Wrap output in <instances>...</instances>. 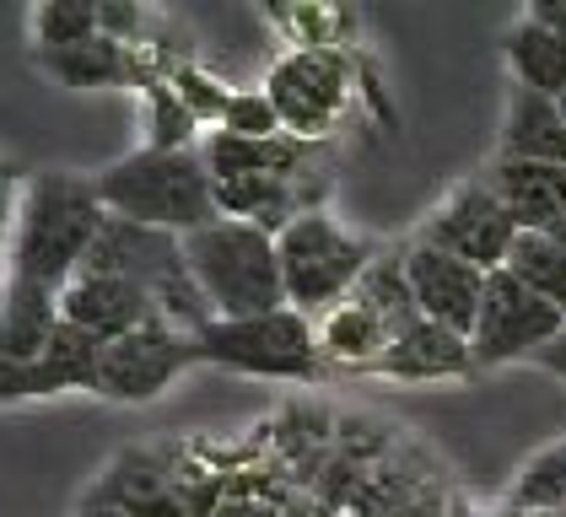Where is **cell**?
<instances>
[{"label":"cell","instance_id":"cell-1","mask_svg":"<svg viewBox=\"0 0 566 517\" xmlns=\"http://www.w3.org/2000/svg\"><path fill=\"white\" fill-rule=\"evenodd\" d=\"M103 221H108V211H103L92 178H82V172H33L28 189H22L6 275L65 292L82 275Z\"/></svg>","mask_w":566,"mask_h":517},{"label":"cell","instance_id":"cell-2","mask_svg":"<svg viewBox=\"0 0 566 517\" xmlns=\"http://www.w3.org/2000/svg\"><path fill=\"white\" fill-rule=\"evenodd\" d=\"M92 183H97V200H103L108 215H125V221L174 232V238H189V232L221 221L217 183H211V168H206L200 146L195 151H151V146H140L130 157L108 162Z\"/></svg>","mask_w":566,"mask_h":517},{"label":"cell","instance_id":"cell-3","mask_svg":"<svg viewBox=\"0 0 566 517\" xmlns=\"http://www.w3.org/2000/svg\"><path fill=\"white\" fill-rule=\"evenodd\" d=\"M184 258L200 281L217 318H260L286 307V281H281V254L275 238L249 226V221H211L184 238Z\"/></svg>","mask_w":566,"mask_h":517},{"label":"cell","instance_id":"cell-4","mask_svg":"<svg viewBox=\"0 0 566 517\" xmlns=\"http://www.w3.org/2000/svg\"><path fill=\"white\" fill-rule=\"evenodd\" d=\"M275 254H281V281H286V307H297L307 318H324L329 307L361 286V275L373 270L378 243L350 232L340 215L303 211L275 232Z\"/></svg>","mask_w":566,"mask_h":517},{"label":"cell","instance_id":"cell-5","mask_svg":"<svg viewBox=\"0 0 566 517\" xmlns=\"http://www.w3.org/2000/svg\"><path fill=\"white\" fill-rule=\"evenodd\" d=\"M416 318L421 313H416V297H410L405 254H378L373 270L361 275V286L340 307H329L324 318H313L318 324V356L335 372L367 378Z\"/></svg>","mask_w":566,"mask_h":517},{"label":"cell","instance_id":"cell-6","mask_svg":"<svg viewBox=\"0 0 566 517\" xmlns=\"http://www.w3.org/2000/svg\"><path fill=\"white\" fill-rule=\"evenodd\" d=\"M200 361L206 367H227L243 378H281V383H318L329 367L318 356V324L281 307V313H260V318H217L211 329L195 335Z\"/></svg>","mask_w":566,"mask_h":517},{"label":"cell","instance_id":"cell-7","mask_svg":"<svg viewBox=\"0 0 566 517\" xmlns=\"http://www.w3.org/2000/svg\"><path fill=\"white\" fill-rule=\"evenodd\" d=\"M264 97L275 103L286 135L329 146V135L356 103V65L350 54H329V49H286L264 76Z\"/></svg>","mask_w":566,"mask_h":517},{"label":"cell","instance_id":"cell-8","mask_svg":"<svg viewBox=\"0 0 566 517\" xmlns=\"http://www.w3.org/2000/svg\"><path fill=\"white\" fill-rule=\"evenodd\" d=\"M562 329H566L562 313L545 297H534L513 270H491L485 275V297H480V318L470 329L475 372L507 367V361H534Z\"/></svg>","mask_w":566,"mask_h":517},{"label":"cell","instance_id":"cell-9","mask_svg":"<svg viewBox=\"0 0 566 517\" xmlns=\"http://www.w3.org/2000/svg\"><path fill=\"white\" fill-rule=\"evenodd\" d=\"M416 238L491 275V270H502L507 254H513L518 221L496 200V189H491L485 178H464V183H453V189L437 200V211L421 221Z\"/></svg>","mask_w":566,"mask_h":517},{"label":"cell","instance_id":"cell-10","mask_svg":"<svg viewBox=\"0 0 566 517\" xmlns=\"http://www.w3.org/2000/svg\"><path fill=\"white\" fill-rule=\"evenodd\" d=\"M189 367H200L195 335H178L174 324L157 318V324L135 329L125 340L103 345V367H97V388H92V393L108 399V404H151V399H163Z\"/></svg>","mask_w":566,"mask_h":517},{"label":"cell","instance_id":"cell-11","mask_svg":"<svg viewBox=\"0 0 566 517\" xmlns=\"http://www.w3.org/2000/svg\"><path fill=\"white\" fill-rule=\"evenodd\" d=\"M405 275H410V297H416V313L432 318V324H448L459 335H470L480 318V297H485V270L464 264V258L442 254L432 243H410L405 249Z\"/></svg>","mask_w":566,"mask_h":517},{"label":"cell","instance_id":"cell-12","mask_svg":"<svg viewBox=\"0 0 566 517\" xmlns=\"http://www.w3.org/2000/svg\"><path fill=\"white\" fill-rule=\"evenodd\" d=\"M60 318L97 335L103 345L125 340L135 329L157 324V302L151 292H140L135 281H119V275H97V270H82L65 292H60Z\"/></svg>","mask_w":566,"mask_h":517},{"label":"cell","instance_id":"cell-13","mask_svg":"<svg viewBox=\"0 0 566 517\" xmlns=\"http://www.w3.org/2000/svg\"><path fill=\"white\" fill-rule=\"evenodd\" d=\"M87 502L119 507L130 517H189L184 496L174 485V453L168 447H125L108 474L92 485Z\"/></svg>","mask_w":566,"mask_h":517},{"label":"cell","instance_id":"cell-14","mask_svg":"<svg viewBox=\"0 0 566 517\" xmlns=\"http://www.w3.org/2000/svg\"><path fill=\"white\" fill-rule=\"evenodd\" d=\"M367 378H389V383H464V378H475V350H470V335H459L448 324H432V318H416Z\"/></svg>","mask_w":566,"mask_h":517},{"label":"cell","instance_id":"cell-15","mask_svg":"<svg viewBox=\"0 0 566 517\" xmlns=\"http://www.w3.org/2000/svg\"><path fill=\"white\" fill-rule=\"evenodd\" d=\"M496 200L513 211L518 232H551L566 221V168L562 162H513V157H491V168L480 172Z\"/></svg>","mask_w":566,"mask_h":517},{"label":"cell","instance_id":"cell-16","mask_svg":"<svg viewBox=\"0 0 566 517\" xmlns=\"http://www.w3.org/2000/svg\"><path fill=\"white\" fill-rule=\"evenodd\" d=\"M496 157L513 162H562L566 168V114L556 97H539L528 86H507V114Z\"/></svg>","mask_w":566,"mask_h":517},{"label":"cell","instance_id":"cell-17","mask_svg":"<svg viewBox=\"0 0 566 517\" xmlns=\"http://www.w3.org/2000/svg\"><path fill=\"white\" fill-rule=\"evenodd\" d=\"M502 54H507L513 86H528V92L556 97V103L566 97V39L562 33H551V28H539L534 17H523L518 28L507 33Z\"/></svg>","mask_w":566,"mask_h":517},{"label":"cell","instance_id":"cell-18","mask_svg":"<svg viewBox=\"0 0 566 517\" xmlns=\"http://www.w3.org/2000/svg\"><path fill=\"white\" fill-rule=\"evenodd\" d=\"M60 329V292L6 275V361H39Z\"/></svg>","mask_w":566,"mask_h":517},{"label":"cell","instance_id":"cell-19","mask_svg":"<svg viewBox=\"0 0 566 517\" xmlns=\"http://www.w3.org/2000/svg\"><path fill=\"white\" fill-rule=\"evenodd\" d=\"M44 71L60 76L65 86H125V82L146 86L135 49L103 39V33L87 43H76V49H54V54H44Z\"/></svg>","mask_w":566,"mask_h":517},{"label":"cell","instance_id":"cell-20","mask_svg":"<svg viewBox=\"0 0 566 517\" xmlns=\"http://www.w3.org/2000/svg\"><path fill=\"white\" fill-rule=\"evenodd\" d=\"M502 270H513L534 297H545L566 318V249L551 232H518V243H513Z\"/></svg>","mask_w":566,"mask_h":517},{"label":"cell","instance_id":"cell-21","mask_svg":"<svg viewBox=\"0 0 566 517\" xmlns=\"http://www.w3.org/2000/svg\"><path fill=\"white\" fill-rule=\"evenodd\" d=\"M502 507H513V513H566V442L539 447L523 464L518 479L507 485Z\"/></svg>","mask_w":566,"mask_h":517},{"label":"cell","instance_id":"cell-22","mask_svg":"<svg viewBox=\"0 0 566 517\" xmlns=\"http://www.w3.org/2000/svg\"><path fill=\"white\" fill-rule=\"evenodd\" d=\"M39 361L49 367V378L60 383V393H71V388H87L92 393L97 388V367H103V340L60 318V329H54V340L44 345Z\"/></svg>","mask_w":566,"mask_h":517},{"label":"cell","instance_id":"cell-23","mask_svg":"<svg viewBox=\"0 0 566 517\" xmlns=\"http://www.w3.org/2000/svg\"><path fill=\"white\" fill-rule=\"evenodd\" d=\"M33 39H39V54L97 39V6L92 0H44L33 11Z\"/></svg>","mask_w":566,"mask_h":517},{"label":"cell","instance_id":"cell-24","mask_svg":"<svg viewBox=\"0 0 566 517\" xmlns=\"http://www.w3.org/2000/svg\"><path fill=\"white\" fill-rule=\"evenodd\" d=\"M292 49H329V54H346V33H350V11H335V6H292V11H270Z\"/></svg>","mask_w":566,"mask_h":517},{"label":"cell","instance_id":"cell-25","mask_svg":"<svg viewBox=\"0 0 566 517\" xmlns=\"http://www.w3.org/2000/svg\"><path fill=\"white\" fill-rule=\"evenodd\" d=\"M146 114H151V151H195L200 140H195V129L200 119L184 108V97H178L168 82H151L146 86Z\"/></svg>","mask_w":566,"mask_h":517},{"label":"cell","instance_id":"cell-26","mask_svg":"<svg viewBox=\"0 0 566 517\" xmlns=\"http://www.w3.org/2000/svg\"><path fill=\"white\" fill-rule=\"evenodd\" d=\"M168 86L184 97V108H189L200 125H211V129L221 125V114H227V103H232V92H238V86H221L200 60H195V65H184V71H174Z\"/></svg>","mask_w":566,"mask_h":517},{"label":"cell","instance_id":"cell-27","mask_svg":"<svg viewBox=\"0 0 566 517\" xmlns=\"http://www.w3.org/2000/svg\"><path fill=\"white\" fill-rule=\"evenodd\" d=\"M217 129L249 135V140H275V135H286V129H281V114H275V103L264 97V86H238Z\"/></svg>","mask_w":566,"mask_h":517},{"label":"cell","instance_id":"cell-28","mask_svg":"<svg viewBox=\"0 0 566 517\" xmlns=\"http://www.w3.org/2000/svg\"><path fill=\"white\" fill-rule=\"evenodd\" d=\"M60 383L49 378L44 361H6L0 356V404H22V399H49Z\"/></svg>","mask_w":566,"mask_h":517},{"label":"cell","instance_id":"cell-29","mask_svg":"<svg viewBox=\"0 0 566 517\" xmlns=\"http://www.w3.org/2000/svg\"><path fill=\"white\" fill-rule=\"evenodd\" d=\"M534 367H545V372H556V378H562V383H566V329H562V335H556V340H551V345H545L539 356H534Z\"/></svg>","mask_w":566,"mask_h":517},{"label":"cell","instance_id":"cell-30","mask_svg":"<svg viewBox=\"0 0 566 517\" xmlns=\"http://www.w3.org/2000/svg\"><path fill=\"white\" fill-rule=\"evenodd\" d=\"M76 517H130V513H119V507H97V502H82V513Z\"/></svg>","mask_w":566,"mask_h":517},{"label":"cell","instance_id":"cell-31","mask_svg":"<svg viewBox=\"0 0 566 517\" xmlns=\"http://www.w3.org/2000/svg\"><path fill=\"white\" fill-rule=\"evenodd\" d=\"M0 356H6V281H0Z\"/></svg>","mask_w":566,"mask_h":517},{"label":"cell","instance_id":"cell-32","mask_svg":"<svg viewBox=\"0 0 566 517\" xmlns=\"http://www.w3.org/2000/svg\"><path fill=\"white\" fill-rule=\"evenodd\" d=\"M551 238H556V243L566 249V221H556V226H551Z\"/></svg>","mask_w":566,"mask_h":517},{"label":"cell","instance_id":"cell-33","mask_svg":"<svg viewBox=\"0 0 566 517\" xmlns=\"http://www.w3.org/2000/svg\"><path fill=\"white\" fill-rule=\"evenodd\" d=\"M453 517H480V513H470V507H453Z\"/></svg>","mask_w":566,"mask_h":517},{"label":"cell","instance_id":"cell-34","mask_svg":"<svg viewBox=\"0 0 566 517\" xmlns=\"http://www.w3.org/2000/svg\"><path fill=\"white\" fill-rule=\"evenodd\" d=\"M11 168H17V162H6V157H0V172H11Z\"/></svg>","mask_w":566,"mask_h":517}]
</instances>
